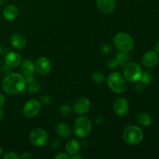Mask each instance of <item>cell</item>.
Listing matches in <instances>:
<instances>
[{
  "instance_id": "cell-1",
  "label": "cell",
  "mask_w": 159,
  "mask_h": 159,
  "mask_svg": "<svg viewBox=\"0 0 159 159\" xmlns=\"http://www.w3.org/2000/svg\"><path fill=\"white\" fill-rule=\"evenodd\" d=\"M26 88V78L19 73H10L3 79L2 89L7 94L17 95Z\"/></svg>"
},
{
  "instance_id": "cell-2",
  "label": "cell",
  "mask_w": 159,
  "mask_h": 159,
  "mask_svg": "<svg viewBox=\"0 0 159 159\" xmlns=\"http://www.w3.org/2000/svg\"><path fill=\"white\" fill-rule=\"evenodd\" d=\"M107 85L109 88L116 93H123L127 88V79L120 72H113L108 76Z\"/></svg>"
},
{
  "instance_id": "cell-3",
  "label": "cell",
  "mask_w": 159,
  "mask_h": 159,
  "mask_svg": "<svg viewBox=\"0 0 159 159\" xmlns=\"http://www.w3.org/2000/svg\"><path fill=\"white\" fill-rule=\"evenodd\" d=\"M93 128L92 121L86 116H79L74 123L73 130L78 138H85L90 134Z\"/></svg>"
},
{
  "instance_id": "cell-4",
  "label": "cell",
  "mask_w": 159,
  "mask_h": 159,
  "mask_svg": "<svg viewBox=\"0 0 159 159\" xmlns=\"http://www.w3.org/2000/svg\"><path fill=\"white\" fill-rule=\"evenodd\" d=\"M143 131L140 127L135 125H130L126 127L123 133V138L125 142L130 145H137L142 141Z\"/></svg>"
},
{
  "instance_id": "cell-5",
  "label": "cell",
  "mask_w": 159,
  "mask_h": 159,
  "mask_svg": "<svg viewBox=\"0 0 159 159\" xmlns=\"http://www.w3.org/2000/svg\"><path fill=\"white\" fill-rule=\"evenodd\" d=\"M113 43L116 49L122 52H130L134 48V40L131 36L125 32L116 34L113 38Z\"/></svg>"
},
{
  "instance_id": "cell-6",
  "label": "cell",
  "mask_w": 159,
  "mask_h": 159,
  "mask_svg": "<svg viewBox=\"0 0 159 159\" xmlns=\"http://www.w3.org/2000/svg\"><path fill=\"white\" fill-rule=\"evenodd\" d=\"M142 73L141 66L136 62H128L124 66L123 75L127 81L131 82H137L141 80Z\"/></svg>"
},
{
  "instance_id": "cell-7",
  "label": "cell",
  "mask_w": 159,
  "mask_h": 159,
  "mask_svg": "<svg viewBox=\"0 0 159 159\" xmlns=\"http://www.w3.org/2000/svg\"><path fill=\"white\" fill-rule=\"evenodd\" d=\"M30 141L36 147H42L48 143V134L43 129L35 128L30 134Z\"/></svg>"
},
{
  "instance_id": "cell-8",
  "label": "cell",
  "mask_w": 159,
  "mask_h": 159,
  "mask_svg": "<svg viewBox=\"0 0 159 159\" xmlns=\"http://www.w3.org/2000/svg\"><path fill=\"white\" fill-rule=\"evenodd\" d=\"M41 104L38 100L30 99L23 107V114L26 118H33L37 116L40 111Z\"/></svg>"
},
{
  "instance_id": "cell-9",
  "label": "cell",
  "mask_w": 159,
  "mask_h": 159,
  "mask_svg": "<svg viewBox=\"0 0 159 159\" xmlns=\"http://www.w3.org/2000/svg\"><path fill=\"white\" fill-rule=\"evenodd\" d=\"M34 67H35V71H37L39 75H44L48 74L51 71V63L48 58L41 57L37 59L34 64Z\"/></svg>"
},
{
  "instance_id": "cell-10",
  "label": "cell",
  "mask_w": 159,
  "mask_h": 159,
  "mask_svg": "<svg viewBox=\"0 0 159 159\" xmlns=\"http://www.w3.org/2000/svg\"><path fill=\"white\" fill-rule=\"evenodd\" d=\"M90 107H91L90 101L87 98L81 97L75 102L73 110L76 114L83 115L89 110Z\"/></svg>"
},
{
  "instance_id": "cell-11",
  "label": "cell",
  "mask_w": 159,
  "mask_h": 159,
  "mask_svg": "<svg viewBox=\"0 0 159 159\" xmlns=\"http://www.w3.org/2000/svg\"><path fill=\"white\" fill-rule=\"evenodd\" d=\"M129 109H130V105L128 101L124 98H119L114 102L113 110L117 116H125L129 112Z\"/></svg>"
},
{
  "instance_id": "cell-12",
  "label": "cell",
  "mask_w": 159,
  "mask_h": 159,
  "mask_svg": "<svg viewBox=\"0 0 159 159\" xmlns=\"http://www.w3.org/2000/svg\"><path fill=\"white\" fill-rule=\"evenodd\" d=\"M159 57L155 51H148L142 57V64L147 68H153L158 63Z\"/></svg>"
},
{
  "instance_id": "cell-13",
  "label": "cell",
  "mask_w": 159,
  "mask_h": 159,
  "mask_svg": "<svg viewBox=\"0 0 159 159\" xmlns=\"http://www.w3.org/2000/svg\"><path fill=\"white\" fill-rule=\"evenodd\" d=\"M96 6L103 13H111L116 7V0H96Z\"/></svg>"
},
{
  "instance_id": "cell-14",
  "label": "cell",
  "mask_w": 159,
  "mask_h": 159,
  "mask_svg": "<svg viewBox=\"0 0 159 159\" xmlns=\"http://www.w3.org/2000/svg\"><path fill=\"white\" fill-rule=\"evenodd\" d=\"M10 43L16 49L21 50L26 47V40L23 34L20 33H15L10 37Z\"/></svg>"
},
{
  "instance_id": "cell-15",
  "label": "cell",
  "mask_w": 159,
  "mask_h": 159,
  "mask_svg": "<svg viewBox=\"0 0 159 159\" xmlns=\"http://www.w3.org/2000/svg\"><path fill=\"white\" fill-rule=\"evenodd\" d=\"M20 70L25 77L34 75L35 72V67H34V62L29 59H25L20 63Z\"/></svg>"
},
{
  "instance_id": "cell-16",
  "label": "cell",
  "mask_w": 159,
  "mask_h": 159,
  "mask_svg": "<svg viewBox=\"0 0 159 159\" xmlns=\"http://www.w3.org/2000/svg\"><path fill=\"white\" fill-rule=\"evenodd\" d=\"M5 63L7 66L16 68L21 63V56L18 53L14 52V51L8 53L5 57Z\"/></svg>"
},
{
  "instance_id": "cell-17",
  "label": "cell",
  "mask_w": 159,
  "mask_h": 159,
  "mask_svg": "<svg viewBox=\"0 0 159 159\" xmlns=\"http://www.w3.org/2000/svg\"><path fill=\"white\" fill-rule=\"evenodd\" d=\"M2 15L5 19L7 20H13L17 18L19 15V9L15 5L9 4L7 5L3 9Z\"/></svg>"
},
{
  "instance_id": "cell-18",
  "label": "cell",
  "mask_w": 159,
  "mask_h": 159,
  "mask_svg": "<svg viewBox=\"0 0 159 159\" xmlns=\"http://www.w3.org/2000/svg\"><path fill=\"white\" fill-rule=\"evenodd\" d=\"M26 88L28 91L30 93H36L40 91V83L38 80L35 79L34 75L26 77Z\"/></svg>"
},
{
  "instance_id": "cell-19",
  "label": "cell",
  "mask_w": 159,
  "mask_h": 159,
  "mask_svg": "<svg viewBox=\"0 0 159 159\" xmlns=\"http://www.w3.org/2000/svg\"><path fill=\"white\" fill-rule=\"evenodd\" d=\"M56 131L57 134L63 138H68L71 135V130L69 126L65 123H58L56 126Z\"/></svg>"
},
{
  "instance_id": "cell-20",
  "label": "cell",
  "mask_w": 159,
  "mask_h": 159,
  "mask_svg": "<svg viewBox=\"0 0 159 159\" xmlns=\"http://www.w3.org/2000/svg\"><path fill=\"white\" fill-rule=\"evenodd\" d=\"M79 150H80V143L77 140H70L65 146V151L69 155H73L78 153Z\"/></svg>"
},
{
  "instance_id": "cell-21",
  "label": "cell",
  "mask_w": 159,
  "mask_h": 159,
  "mask_svg": "<svg viewBox=\"0 0 159 159\" xmlns=\"http://www.w3.org/2000/svg\"><path fill=\"white\" fill-rule=\"evenodd\" d=\"M113 58H114L117 66L124 67V65H127L129 62V61H130V55H129L127 52H122V51H120V52H118L116 55H114Z\"/></svg>"
},
{
  "instance_id": "cell-22",
  "label": "cell",
  "mask_w": 159,
  "mask_h": 159,
  "mask_svg": "<svg viewBox=\"0 0 159 159\" xmlns=\"http://www.w3.org/2000/svg\"><path fill=\"white\" fill-rule=\"evenodd\" d=\"M137 122L142 127H148L152 124V116L147 113H141L137 116Z\"/></svg>"
},
{
  "instance_id": "cell-23",
  "label": "cell",
  "mask_w": 159,
  "mask_h": 159,
  "mask_svg": "<svg viewBox=\"0 0 159 159\" xmlns=\"http://www.w3.org/2000/svg\"><path fill=\"white\" fill-rule=\"evenodd\" d=\"M152 79H153V75L150 71H144L142 73L141 81L144 84H150L152 82Z\"/></svg>"
},
{
  "instance_id": "cell-24",
  "label": "cell",
  "mask_w": 159,
  "mask_h": 159,
  "mask_svg": "<svg viewBox=\"0 0 159 159\" xmlns=\"http://www.w3.org/2000/svg\"><path fill=\"white\" fill-rule=\"evenodd\" d=\"M92 79L96 83H102L105 80V76L100 71H96L92 75Z\"/></svg>"
},
{
  "instance_id": "cell-25",
  "label": "cell",
  "mask_w": 159,
  "mask_h": 159,
  "mask_svg": "<svg viewBox=\"0 0 159 159\" xmlns=\"http://www.w3.org/2000/svg\"><path fill=\"white\" fill-rule=\"evenodd\" d=\"M60 113L63 116H69L71 113V108L68 104H64L60 107Z\"/></svg>"
},
{
  "instance_id": "cell-26",
  "label": "cell",
  "mask_w": 159,
  "mask_h": 159,
  "mask_svg": "<svg viewBox=\"0 0 159 159\" xmlns=\"http://www.w3.org/2000/svg\"><path fill=\"white\" fill-rule=\"evenodd\" d=\"M52 101V98H51V96L49 95H43L40 98V100L39 102H40L41 105H48L50 104Z\"/></svg>"
},
{
  "instance_id": "cell-27",
  "label": "cell",
  "mask_w": 159,
  "mask_h": 159,
  "mask_svg": "<svg viewBox=\"0 0 159 159\" xmlns=\"http://www.w3.org/2000/svg\"><path fill=\"white\" fill-rule=\"evenodd\" d=\"M100 51L102 54H108L111 51V46L109 44H107V43H106V44H103L101 46L100 48Z\"/></svg>"
},
{
  "instance_id": "cell-28",
  "label": "cell",
  "mask_w": 159,
  "mask_h": 159,
  "mask_svg": "<svg viewBox=\"0 0 159 159\" xmlns=\"http://www.w3.org/2000/svg\"><path fill=\"white\" fill-rule=\"evenodd\" d=\"M54 158L56 159H69L70 156L68 155H67L66 153H64V152H57L55 155L54 156Z\"/></svg>"
},
{
  "instance_id": "cell-29",
  "label": "cell",
  "mask_w": 159,
  "mask_h": 159,
  "mask_svg": "<svg viewBox=\"0 0 159 159\" xmlns=\"http://www.w3.org/2000/svg\"><path fill=\"white\" fill-rule=\"evenodd\" d=\"M4 159H19L20 157L15 153V152H8L3 157Z\"/></svg>"
},
{
  "instance_id": "cell-30",
  "label": "cell",
  "mask_w": 159,
  "mask_h": 159,
  "mask_svg": "<svg viewBox=\"0 0 159 159\" xmlns=\"http://www.w3.org/2000/svg\"><path fill=\"white\" fill-rule=\"evenodd\" d=\"M134 92H136L137 93H143L144 89V85L141 83H137L134 85Z\"/></svg>"
},
{
  "instance_id": "cell-31",
  "label": "cell",
  "mask_w": 159,
  "mask_h": 159,
  "mask_svg": "<svg viewBox=\"0 0 159 159\" xmlns=\"http://www.w3.org/2000/svg\"><path fill=\"white\" fill-rule=\"evenodd\" d=\"M107 65H108V68H110V69H115L116 67H118L117 65H116V61H115L114 58H113V57H112L111 59L109 60Z\"/></svg>"
},
{
  "instance_id": "cell-32",
  "label": "cell",
  "mask_w": 159,
  "mask_h": 159,
  "mask_svg": "<svg viewBox=\"0 0 159 159\" xmlns=\"http://www.w3.org/2000/svg\"><path fill=\"white\" fill-rule=\"evenodd\" d=\"M61 142L59 141V140H55V141H53L52 142H51V147H52V148H54V149H57V148H59L61 146Z\"/></svg>"
},
{
  "instance_id": "cell-33",
  "label": "cell",
  "mask_w": 159,
  "mask_h": 159,
  "mask_svg": "<svg viewBox=\"0 0 159 159\" xmlns=\"http://www.w3.org/2000/svg\"><path fill=\"white\" fill-rule=\"evenodd\" d=\"M32 155H31L30 152H23L21 156L20 157V158L22 159H29V158H32Z\"/></svg>"
},
{
  "instance_id": "cell-34",
  "label": "cell",
  "mask_w": 159,
  "mask_h": 159,
  "mask_svg": "<svg viewBox=\"0 0 159 159\" xmlns=\"http://www.w3.org/2000/svg\"><path fill=\"white\" fill-rule=\"evenodd\" d=\"M5 102H6L5 96L2 93H0V109H2V107L5 105Z\"/></svg>"
},
{
  "instance_id": "cell-35",
  "label": "cell",
  "mask_w": 159,
  "mask_h": 159,
  "mask_svg": "<svg viewBox=\"0 0 159 159\" xmlns=\"http://www.w3.org/2000/svg\"><path fill=\"white\" fill-rule=\"evenodd\" d=\"M95 122H96V124H102L104 123V119L102 116H99V117L96 118Z\"/></svg>"
},
{
  "instance_id": "cell-36",
  "label": "cell",
  "mask_w": 159,
  "mask_h": 159,
  "mask_svg": "<svg viewBox=\"0 0 159 159\" xmlns=\"http://www.w3.org/2000/svg\"><path fill=\"white\" fill-rule=\"evenodd\" d=\"M154 51H155L157 54H159V42H157L155 44V46H154Z\"/></svg>"
},
{
  "instance_id": "cell-37",
  "label": "cell",
  "mask_w": 159,
  "mask_h": 159,
  "mask_svg": "<svg viewBox=\"0 0 159 159\" xmlns=\"http://www.w3.org/2000/svg\"><path fill=\"white\" fill-rule=\"evenodd\" d=\"M83 157L81 156V155H78V153L75 154V155H71V157H70V158H73V159H75V158H82Z\"/></svg>"
},
{
  "instance_id": "cell-38",
  "label": "cell",
  "mask_w": 159,
  "mask_h": 159,
  "mask_svg": "<svg viewBox=\"0 0 159 159\" xmlns=\"http://www.w3.org/2000/svg\"><path fill=\"white\" fill-rule=\"evenodd\" d=\"M3 117H4V112L2 109H0V120L2 119Z\"/></svg>"
},
{
  "instance_id": "cell-39",
  "label": "cell",
  "mask_w": 159,
  "mask_h": 159,
  "mask_svg": "<svg viewBox=\"0 0 159 159\" xmlns=\"http://www.w3.org/2000/svg\"><path fill=\"white\" fill-rule=\"evenodd\" d=\"M4 3H5V0H0V6H2Z\"/></svg>"
},
{
  "instance_id": "cell-40",
  "label": "cell",
  "mask_w": 159,
  "mask_h": 159,
  "mask_svg": "<svg viewBox=\"0 0 159 159\" xmlns=\"http://www.w3.org/2000/svg\"><path fill=\"white\" fill-rule=\"evenodd\" d=\"M2 148L0 147V157L2 156Z\"/></svg>"
},
{
  "instance_id": "cell-41",
  "label": "cell",
  "mask_w": 159,
  "mask_h": 159,
  "mask_svg": "<svg viewBox=\"0 0 159 159\" xmlns=\"http://www.w3.org/2000/svg\"><path fill=\"white\" fill-rule=\"evenodd\" d=\"M2 50L1 46H0V55H1V54H2Z\"/></svg>"
}]
</instances>
